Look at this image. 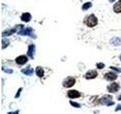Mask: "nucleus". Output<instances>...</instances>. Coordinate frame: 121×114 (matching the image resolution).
Instances as JSON below:
<instances>
[{
  "label": "nucleus",
  "instance_id": "nucleus-14",
  "mask_svg": "<svg viewBox=\"0 0 121 114\" xmlns=\"http://www.w3.org/2000/svg\"><path fill=\"white\" fill-rule=\"evenodd\" d=\"M32 19V15L30 14L29 12H25L24 13L21 17V20L22 21H24V22H29L31 21Z\"/></svg>",
  "mask_w": 121,
  "mask_h": 114
},
{
  "label": "nucleus",
  "instance_id": "nucleus-26",
  "mask_svg": "<svg viewBox=\"0 0 121 114\" xmlns=\"http://www.w3.org/2000/svg\"><path fill=\"white\" fill-rule=\"evenodd\" d=\"M117 100H121V94L118 96V98H117Z\"/></svg>",
  "mask_w": 121,
  "mask_h": 114
},
{
  "label": "nucleus",
  "instance_id": "nucleus-18",
  "mask_svg": "<svg viewBox=\"0 0 121 114\" xmlns=\"http://www.w3.org/2000/svg\"><path fill=\"white\" fill-rule=\"evenodd\" d=\"M92 6V2H86V3H84V4L82 5V11H86V10L89 9Z\"/></svg>",
  "mask_w": 121,
  "mask_h": 114
},
{
  "label": "nucleus",
  "instance_id": "nucleus-1",
  "mask_svg": "<svg viewBox=\"0 0 121 114\" xmlns=\"http://www.w3.org/2000/svg\"><path fill=\"white\" fill-rule=\"evenodd\" d=\"M17 33L19 35H21V36H28L30 37L33 38V39H36V37H37V36L34 33V29L30 28V27L21 29V30H19L17 32Z\"/></svg>",
  "mask_w": 121,
  "mask_h": 114
},
{
  "label": "nucleus",
  "instance_id": "nucleus-7",
  "mask_svg": "<svg viewBox=\"0 0 121 114\" xmlns=\"http://www.w3.org/2000/svg\"><path fill=\"white\" fill-rule=\"evenodd\" d=\"M35 53H36V46L34 44H30L28 47V50H27V52H26V54H27V56L30 59H33Z\"/></svg>",
  "mask_w": 121,
  "mask_h": 114
},
{
  "label": "nucleus",
  "instance_id": "nucleus-20",
  "mask_svg": "<svg viewBox=\"0 0 121 114\" xmlns=\"http://www.w3.org/2000/svg\"><path fill=\"white\" fill-rule=\"evenodd\" d=\"M70 104L72 106H73V107H76V108H80L81 107V105L78 104L77 102H74V101H72V100H70Z\"/></svg>",
  "mask_w": 121,
  "mask_h": 114
},
{
  "label": "nucleus",
  "instance_id": "nucleus-24",
  "mask_svg": "<svg viewBox=\"0 0 121 114\" xmlns=\"http://www.w3.org/2000/svg\"><path fill=\"white\" fill-rule=\"evenodd\" d=\"M121 110V104H118L117 106V107L115 108V112H118V111H120Z\"/></svg>",
  "mask_w": 121,
  "mask_h": 114
},
{
  "label": "nucleus",
  "instance_id": "nucleus-15",
  "mask_svg": "<svg viewBox=\"0 0 121 114\" xmlns=\"http://www.w3.org/2000/svg\"><path fill=\"white\" fill-rule=\"evenodd\" d=\"M113 10L117 14L121 13V0H119L118 2H117L114 5H113Z\"/></svg>",
  "mask_w": 121,
  "mask_h": 114
},
{
  "label": "nucleus",
  "instance_id": "nucleus-17",
  "mask_svg": "<svg viewBox=\"0 0 121 114\" xmlns=\"http://www.w3.org/2000/svg\"><path fill=\"white\" fill-rule=\"evenodd\" d=\"M10 44V40L8 38H3L2 40V49H5L9 47V45Z\"/></svg>",
  "mask_w": 121,
  "mask_h": 114
},
{
  "label": "nucleus",
  "instance_id": "nucleus-12",
  "mask_svg": "<svg viewBox=\"0 0 121 114\" xmlns=\"http://www.w3.org/2000/svg\"><path fill=\"white\" fill-rule=\"evenodd\" d=\"M21 72L25 75L32 76L33 75V73H34V70H33V68H31V66H26L25 68H23V69H21Z\"/></svg>",
  "mask_w": 121,
  "mask_h": 114
},
{
  "label": "nucleus",
  "instance_id": "nucleus-6",
  "mask_svg": "<svg viewBox=\"0 0 121 114\" xmlns=\"http://www.w3.org/2000/svg\"><path fill=\"white\" fill-rule=\"evenodd\" d=\"M120 87L118 83L113 82L107 87V89L109 91V93H115V92H117V91L120 90Z\"/></svg>",
  "mask_w": 121,
  "mask_h": 114
},
{
  "label": "nucleus",
  "instance_id": "nucleus-8",
  "mask_svg": "<svg viewBox=\"0 0 121 114\" xmlns=\"http://www.w3.org/2000/svg\"><path fill=\"white\" fill-rule=\"evenodd\" d=\"M81 94L77 90H70L67 91V97L70 99H75L80 97Z\"/></svg>",
  "mask_w": 121,
  "mask_h": 114
},
{
  "label": "nucleus",
  "instance_id": "nucleus-25",
  "mask_svg": "<svg viewBox=\"0 0 121 114\" xmlns=\"http://www.w3.org/2000/svg\"><path fill=\"white\" fill-rule=\"evenodd\" d=\"M8 114H19V110H16L14 112H9Z\"/></svg>",
  "mask_w": 121,
  "mask_h": 114
},
{
  "label": "nucleus",
  "instance_id": "nucleus-28",
  "mask_svg": "<svg viewBox=\"0 0 121 114\" xmlns=\"http://www.w3.org/2000/svg\"><path fill=\"white\" fill-rule=\"evenodd\" d=\"M120 61H121V54H120Z\"/></svg>",
  "mask_w": 121,
  "mask_h": 114
},
{
  "label": "nucleus",
  "instance_id": "nucleus-29",
  "mask_svg": "<svg viewBox=\"0 0 121 114\" xmlns=\"http://www.w3.org/2000/svg\"><path fill=\"white\" fill-rule=\"evenodd\" d=\"M79 1H82V0H79Z\"/></svg>",
  "mask_w": 121,
  "mask_h": 114
},
{
  "label": "nucleus",
  "instance_id": "nucleus-2",
  "mask_svg": "<svg viewBox=\"0 0 121 114\" xmlns=\"http://www.w3.org/2000/svg\"><path fill=\"white\" fill-rule=\"evenodd\" d=\"M84 23L89 28H93V27L98 24V18L94 14H92L86 18V20H84Z\"/></svg>",
  "mask_w": 121,
  "mask_h": 114
},
{
  "label": "nucleus",
  "instance_id": "nucleus-22",
  "mask_svg": "<svg viewBox=\"0 0 121 114\" xmlns=\"http://www.w3.org/2000/svg\"><path fill=\"white\" fill-rule=\"evenodd\" d=\"M96 66L98 69H102V68H104L105 67V64L103 62H98V63H96Z\"/></svg>",
  "mask_w": 121,
  "mask_h": 114
},
{
  "label": "nucleus",
  "instance_id": "nucleus-5",
  "mask_svg": "<svg viewBox=\"0 0 121 114\" xmlns=\"http://www.w3.org/2000/svg\"><path fill=\"white\" fill-rule=\"evenodd\" d=\"M76 84V79L73 77H67L63 81V83H62V85L64 87H67V88H69V87H73L74 85Z\"/></svg>",
  "mask_w": 121,
  "mask_h": 114
},
{
  "label": "nucleus",
  "instance_id": "nucleus-21",
  "mask_svg": "<svg viewBox=\"0 0 121 114\" xmlns=\"http://www.w3.org/2000/svg\"><path fill=\"white\" fill-rule=\"evenodd\" d=\"M110 68L113 71H115L117 73H121V68H118V67H114V66H111Z\"/></svg>",
  "mask_w": 121,
  "mask_h": 114
},
{
  "label": "nucleus",
  "instance_id": "nucleus-9",
  "mask_svg": "<svg viewBox=\"0 0 121 114\" xmlns=\"http://www.w3.org/2000/svg\"><path fill=\"white\" fill-rule=\"evenodd\" d=\"M104 79H106L107 81H115V80L118 78V75H117L114 72H107L104 76Z\"/></svg>",
  "mask_w": 121,
  "mask_h": 114
},
{
  "label": "nucleus",
  "instance_id": "nucleus-3",
  "mask_svg": "<svg viewBox=\"0 0 121 114\" xmlns=\"http://www.w3.org/2000/svg\"><path fill=\"white\" fill-rule=\"evenodd\" d=\"M112 99H113V97L111 96V95L105 94L98 100V103L101 104V105H106L108 106H113L115 103L112 101Z\"/></svg>",
  "mask_w": 121,
  "mask_h": 114
},
{
  "label": "nucleus",
  "instance_id": "nucleus-13",
  "mask_svg": "<svg viewBox=\"0 0 121 114\" xmlns=\"http://www.w3.org/2000/svg\"><path fill=\"white\" fill-rule=\"evenodd\" d=\"M110 43L114 47H119L121 46V37H113L110 40Z\"/></svg>",
  "mask_w": 121,
  "mask_h": 114
},
{
  "label": "nucleus",
  "instance_id": "nucleus-19",
  "mask_svg": "<svg viewBox=\"0 0 121 114\" xmlns=\"http://www.w3.org/2000/svg\"><path fill=\"white\" fill-rule=\"evenodd\" d=\"M2 71H3L6 72V73H8V74H12L13 72H14L13 69H11V68H5V66H2Z\"/></svg>",
  "mask_w": 121,
  "mask_h": 114
},
{
  "label": "nucleus",
  "instance_id": "nucleus-16",
  "mask_svg": "<svg viewBox=\"0 0 121 114\" xmlns=\"http://www.w3.org/2000/svg\"><path fill=\"white\" fill-rule=\"evenodd\" d=\"M44 69L43 68V67L41 66H37L36 68V74L39 78H43L44 76Z\"/></svg>",
  "mask_w": 121,
  "mask_h": 114
},
{
  "label": "nucleus",
  "instance_id": "nucleus-27",
  "mask_svg": "<svg viewBox=\"0 0 121 114\" xmlns=\"http://www.w3.org/2000/svg\"><path fill=\"white\" fill-rule=\"evenodd\" d=\"M114 1H115V0H109V2H113Z\"/></svg>",
  "mask_w": 121,
  "mask_h": 114
},
{
  "label": "nucleus",
  "instance_id": "nucleus-10",
  "mask_svg": "<svg viewBox=\"0 0 121 114\" xmlns=\"http://www.w3.org/2000/svg\"><path fill=\"white\" fill-rule=\"evenodd\" d=\"M27 61H28L27 56H24V55L20 56H18L15 59V62H16V63L18 65H21V66H23V65L26 64V62H27Z\"/></svg>",
  "mask_w": 121,
  "mask_h": 114
},
{
  "label": "nucleus",
  "instance_id": "nucleus-23",
  "mask_svg": "<svg viewBox=\"0 0 121 114\" xmlns=\"http://www.w3.org/2000/svg\"><path fill=\"white\" fill-rule=\"evenodd\" d=\"M23 90V88L22 87H20V88L18 89V90H17V94H16V95H15V98H18L19 97H20V95H21V90Z\"/></svg>",
  "mask_w": 121,
  "mask_h": 114
},
{
  "label": "nucleus",
  "instance_id": "nucleus-11",
  "mask_svg": "<svg viewBox=\"0 0 121 114\" xmlns=\"http://www.w3.org/2000/svg\"><path fill=\"white\" fill-rule=\"evenodd\" d=\"M98 76V72L96 70H89L86 73L85 75V78L86 79H94Z\"/></svg>",
  "mask_w": 121,
  "mask_h": 114
},
{
  "label": "nucleus",
  "instance_id": "nucleus-4",
  "mask_svg": "<svg viewBox=\"0 0 121 114\" xmlns=\"http://www.w3.org/2000/svg\"><path fill=\"white\" fill-rule=\"evenodd\" d=\"M24 25L23 24H18L17 26H15L14 28L12 29H10V30H4V31L2 33V37H9V36H11V35H12V34H14L15 32H17V30H19V28H20L21 30L24 28Z\"/></svg>",
  "mask_w": 121,
  "mask_h": 114
}]
</instances>
